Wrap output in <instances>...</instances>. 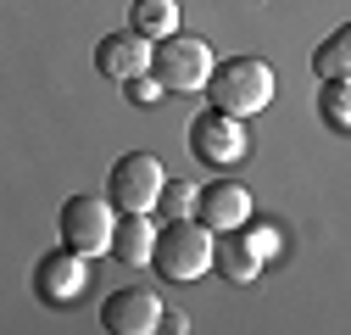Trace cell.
Instances as JSON below:
<instances>
[{
  "label": "cell",
  "mask_w": 351,
  "mask_h": 335,
  "mask_svg": "<svg viewBox=\"0 0 351 335\" xmlns=\"http://www.w3.org/2000/svg\"><path fill=\"white\" fill-rule=\"evenodd\" d=\"M162 279H173V285H190V279H201L206 268H217V240H212V229L201 224V218H173V224H162V235H156V263H151Z\"/></svg>",
  "instance_id": "1"
},
{
  "label": "cell",
  "mask_w": 351,
  "mask_h": 335,
  "mask_svg": "<svg viewBox=\"0 0 351 335\" xmlns=\"http://www.w3.org/2000/svg\"><path fill=\"white\" fill-rule=\"evenodd\" d=\"M274 90H279V78H274V67L262 62V56H223L217 73H212V84H206L212 106H223L234 117L262 112V106L274 101Z\"/></svg>",
  "instance_id": "2"
},
{
  "label": "cell",
  "mask_w": 351,
  "mask_h": 335,
  "mask_svg": "<svg viewBox=\"0 0 351 335\" xmlns=\"http://www.w3.org/2000/svg\"><path fill=\"white\" fill-rule=\"evenodd\" d=\"M151 73L162 78L167 95H201L206 84H212V73H217V62H212L206 39L167 34V39H156V51H151Z\"/></svg>",
  "instance_id": "3"
},
{
  "label": "cell",
  "mask_w": 351,
  "mask_h": 335,
  "mask_svg": "<svg viewBox=\"0 0 351 335\" xmlns=\"http://www.w3.org/2000/svg\"><path fill=\"white\" fill-rule=\"evenodd\" d=\"M117 240V201L112 196H73L62 207V246L84 251V257H101Z\"/></svg>",
  "instance_id": "4"
},
{
  "label": "cell",
  "mask_w": 351,
  "mask_h": 335,
  "mask_svg": "<svg viewBox=\"0 0 351 335\" xmlns=\"http://www.w3.org/2000/svg\"><path fill=\"white\" fill-rule=\"evenodd\" d=\"M162 162L151 151H128L117 168H112V179H106V196L117 201V213H156V201H162Z\"/></svg>",
  "instance_id": "5"
},
{
  "label": "cell",
  "mask_w": 351,
  "mask_h": 335,
  "mask_svg": "<svg viewBox=\"0 0 351 335\" xmlns=\"http://www.w3.org/2000/svg\"><path fill=\"white\" fill-rule=\"evenodd\" d=\"M245 117L223 112V106H206L195 123H190V157L206 162V168H229L245 157Z\"/></svg>",
  "instance_id": "6"
},
{
  "label": "cell",
  "mask_w": 351,
  "mask_h": 335,
  "mask_svg": "<svg viewBox=\"0 0 351 335\" xmlns=\"http://www.w3.org/2000/svg\"><path fill=\"white\" fill-rule=\"evenodd\" d=\"M162 319L167 313H162V297L151 285H123L101 302V324L112 335H151V330H162Z\"/></svg>",
  "instance_id": "7"
},
{
  "label": "cell",
  "mask_w": 351,
  "mask_h": 335,
  "mask_svg": "<svg viewBox=\"0 0 351 335\" xmlns=\"http://www.w3.org/2000/svg\"><path fill=\"white\" fill-rule=\"evenodd\" d=\"M34 290H39L45 302H56V308L78 302L84 290H90V257H84V251H73V246L51 251V257H39V268H34Z\"/></svg>",
  "instance_id": "8"
},
{
  "label": "cell",
  "mask_w": 351,
  "mask_h": 335,
  "mask_svg": "<svg viewBox=\"0 0 351 335\" xmlns=\"http://www.w3.org/2000/svg\"><path fill=\"white\" fill-rule=\"evenodd\" d=\"M195 218H201V224H206L212 235L245 229V224H251V190H245L240 179H212V185H201Z\"/></svg>",
  "instance_id": "9"
},
{
  "label": "cell",
  "mask_w": 351,
  "mask_h": 335,
  "mask_svg": "<svg viewBox=\"0 0 351 335\" xmlns=\"http://www.w3.org/2000/svg\"><path fill=\"white\" fill-rule=\"evenodd\" d=\"M151 51H156V45H151L140 28H128V34H106L101 45H95V67H101V78L128 84V78L151 73Z\"/></svg>",
  "instance_id": "10"
},
{
  "label": "cell",
  "mask_w": 351,
  "mask_h": 335,
  "mask_svg": "<svg viewBox=\"0 0 351 335\" xmlns=\"http://www.w3.org/2000/svg\"><path fill=\"white\" fill-rule=\"evenodd\" d=\"M156 235H162V224L151 213H123L117 218V240H112V257L123 268H151L156 263Z\"/></svg>",
  "instance_id": "11"
},
{
  "label": "cell",
  "mask_w": 351,
  "mask_h": 335,
  "mask_svg": "<svg viewBox=\"0 0 351 335\" xmlns=\"http://www.w3.org/2000/svg\"><path fill=\"white\" fill-rule=\"evenodd\" d=\"M262 257H268V251H262L251 235H223L217 240V274H223L229 285H256L262 279Z\"/></svg>",
  "instance_id": "12"
},
{
  "label": "cell",
  "mask_w": 351,
  "mask_h": 335,
  "mask_svg": "<svg viewBox=\"0 0 351 335\" xmlns=\"http://www.w3.org/2000/svg\"><path fill=\"white\" fill-rule=\"evenodd\" d=\"M134 28L151 39H167V34H179V0H134Z\"/></svg>",
  "instance_id": "13"
},
{
  "label": "cell",
  "mask_w": 351,
  "mask_h": 335,
  "mask_svg": "<svg viewBox=\"0 0 351 335\" xmlns=\"http://www.w3.org/2000/svg\"><path fill=\"white\" fill-rule=\"evenodd\" d=\"M313 73H318V78H351V23L335 28L324 45L313 51Z\"/></svg>",
  "instance_id": "14"
},
{
  "label": "cell",
  "mask_w": 351,
  "mask_h": 335,
  "mask_svg": "<svg viewBox=\"0 0 351 335\" xmlns=\"http://www.w3.org/2000/svg\"><path fill=\"white\" fill-rule=\"evenodd\" d=\"M195 201H201V185L167 179V185H162V201H156V224H173V218H195Z\"/></svg>",
  "instance_id": "15"
},
{
  "label": "cell",
  "mask_w": 351,
  "mask_h": 335,
  "mask_svg": "<svg viewBox=\"0 0 351 335\" xmlns=\"http://www.w3.org/2000/svg\"><path fill=\"white\" fill-rule=\"evenodd\" d=\"M318 112L329 129H351V78H324L318 90Z\"/></svg>",
  "instance_id": "16"
},
{
  "label": "cell",
  "mask_w": 351,
  "mask_h": 335,
  "mask_svg": "<svg viewBox=\"0 0 351 335\" xmlns=\"http://www.w3.org/2000/svg\"><path fill=\"white\" fill-rule=\"evenodd\" d=\"M123 95L134 101V106H156L167 90H162V78H156V73H140V78H128V84H123Z\"/></svg>",
  "instance_id": "17"
}]
</instances>
